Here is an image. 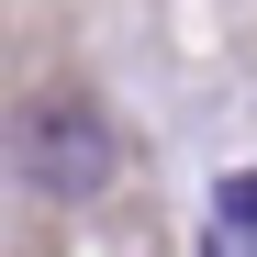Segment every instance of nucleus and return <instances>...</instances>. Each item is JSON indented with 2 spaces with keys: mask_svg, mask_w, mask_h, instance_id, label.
<instances>
[{
  "mask_svg": "<svg viewBox=\"0 0 257 257\" xmlns=\"http://www.w3.org/2000/svg\"><path fill=\"white\" fill-rule=\"evenodd\" d=\"M224 224H235V235H224V257H235V246H257V168H235V179H224Z\"/></svg>",
  "mask_w": 257,
  "mask_h": 257,
  "instance_id": "2",
  "label": "nucleus"
},
{
  "mask_svg": "<svg viewBox=\"0 0 257 257\" xmlns=\"http://www.w3.org/2000/svg\"><path fill=\"white\" fill-rule=\"evenodd\" d=\"M12 157H23V179L45 190V201H90L112 190V123L90 101H34L12 123Z\"/></svg>",
  "mask_w": 257,
  "mask_h": 257,
  "instance_id": "1",
  "label": "nucleus"
}]
</instances>
